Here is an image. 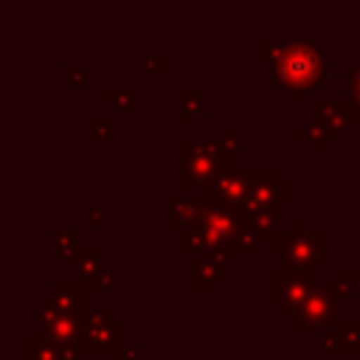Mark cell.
<instances>
[{"label": "cell", "instance_id": "obj_1", "mask_svg": "<svg viewBox=\"0 0 360 360\" xmlns=\"http://www.w3.org/2000/svg\"><path fill=\"white\" fill-rule=\"evenodd\" d=\"M332 53L318 48L315 39H284L278 56L270 65L267 82L273 87L292 90L298 101H309L307 93L326 76Z\"/></svg>", "mask_w": 360, "mask_h": 360}, {"label": "cell", "instance_id": "obj_2", "mask_svg": "<svg viewBox=\"0 0 360 360\" xmlns=\"http://www.w3.org/2000/svg\"><path fill=\"white\" fill-rule=\"evenodd\" d=\"M270 256H278L284 267L304 270H329L332 267V231L309 228L307 217H295L290 231H278L270 245Z\"/></svg>", "mask_w": 360, "mask_h": 360}, {"label": "cell", "instance_id": "obj_3", "mask_svg": "<svg viewBox=\"0 0 360 360\" xmlns=\"http://www.w3.org/2000/svg\"><path fill=\"white\" fill-rule=\"evenodd\" d=\"M76 349L82 357L118 360L129 349V323L124 318H118L112 307H90Z\"/></svg>", "mask_w": 360, "mask_h": 360}, {"label": "cell", "instance_id": "obj_4", "mask_svg": "<svg viewBox=\"0 0 360 360\" xmlns=\"http://www.w3.org/2000/svg\"><path fill=\"white\" fill-rule=\"evenodd\" d=\"M321 284V270L304 267H270L267 270V304L278 307L287 321H292L295 309L307 301V295Z\"/></svg>", "mask_w": 360, "mask_h": 360}, {"label": "cell", "instance_id": "obj_5", "mask_svg": "<svg viewBox=\"0 0 360 360\" xmlns=\"http://www.w3.org/2000/svg\"><path fill=\"white\" fill-rule=\"evenodd\" d=\"M177 172H180V191L194 194L202 191L222 169L225 160L217 149V143H205V141H180L177 146Z\"/></svg>", "mask_w": 360, "mask_h": 360}, {"label": "cell", "instance_id": "obj_6", "mask_svg": "<svg viewBox=\"0 0 360 360\" xmlns=\"http://www.w3.org/2000/svg\"><path fill=\"white\" fill-rule=\"evenodd\" d=\"M340 323H343V290L335 281H321L292 315V326L298 332H315V329L329 332Z\"/></svg>", "mask_w": 360, "mask_h": 360}, {"label": "cell", "instance_id": "obj_7", "mask_svg": "<svg viewBox=\"0 0 360 360\" xmlns=\"http://www.w3.org/2000/svg\"><path fill=\"white\" fill-rule=\"evenodd\" d=\"M295 197V183L284 177L281 166H253L248 169V202L239 217L256 208H284Z\"/></svg>", "mask_w": 360, "mask_h": 360}, {"label": "cell", "instance_id": "obj_8", "mask_svg": "<svg viewBox=\"0 0 360 360\" xmlns=\"http://www.w3.org/2000/svg\"><path fill=\"white\" fill-rule=\"evenodd\" d=\"M84 321H87L84 312L56 309V307H51L42 295H39V301H37V323H39V332H42L51 343H56V346L76 349V346H79V338H82V329H84Z\"/></svg>", "mask_w": 360, "mask_h": 360}, {"label": "cell", "instance_id": "obj_9", "mask_svg": "<svg viewBox=\"0 0 360 360\" xmlns=\"http://www.w3.org/2000/svg\"><path fill=\"white\" fill-rule=\"evenodd\" d=\"M202 191L214 202L242 214V208L248 202V169L245 166H225Z\"/></svg>", "mask_w": 360, "mask_h": 360}, {"label": "cell", "instance_id": "obj_10", "mask_svg": "<svg viewBox=\"0 0 360 360\" xmlns=\"http://www.w3.org/2000/svg\"><path fill=\"white\" fill-rule=\"evenodd\" d=\"M231 278V256L228 253H202L194 259L191 290L197 295H211Z\"/></svg>", "mask_w": 360, "mask_h": 360}, {"label": "cell", "instance_id": "obj_11", "mask_svg": "<svg viewBox=\"0 0 360 360\" xmlns=\"http://www.w3.org/2000/svg\"><path fill=\"white\" fill-rule=\"evenodd\" d=\"M307 124L326 129L335 141H343L346 129H349V121H346V112H343L340 101H315V98H309L307 101Z\"/></svg>", "mask_w": 360, "mask_h": 360}, {"label": "cell", "instance_id": "obj_12", "mask_svg": "<svg viewBox=\"0 0 360 360\" xmlns=\"http://www.w3.org/2000/svg\"><path fill=\"white\" fill-rule=\"evenodd\" d=\"M200 205H202L200 191H194V194H186L180 188L166 191V219H169V228H174V231L188 228L194 222V217L200 214Z\"/></svg>", "mask_w": 360, "mask_h": 360}, {"label": "cell", "instance_id": "obj_13", "mask_svg": "<svg viewBox=\"0 0 360 360\" xmlns=\"http://www.w3.org/2000/svg\"><path fill=\"white\" fill-rule=\"evenodd\" d=\"M65 267L76 270V278L79 281H90L101 270V242H82L65 259Z\"/></svg>", "mask_w": 360, "mask_h": 360}, {"label": "cell", "instance_id": "obj_14", "mask_svg": "<svg viewBox=\"0 0 360 360\" xmlns=\"http://www.w3.org/2000/svg\"><path fill=\"white\" fill-rule=\"evenodd\" d=\"M79 349L56 346L51 343L42 332H28L25 335V360H79Z\"/></svg>", "mask_w": 360, "mask_h": 360}, {"label": "cell", "instance_id": "obj_15", "mask_svg": "<svg viewBox=\"0 0 360 360\" xmlns=\"http://www.w3.org/2000/svg\"><path fill=\"white\" fill-rule=\"evenodd\" d=\"M318 352H321V357H354L360 352V346L352 338V332L340 323V326L323 332V338L318 343Z\"/></svg>", "mask_w": 360, "mask_h": 360}, {"label": "cell", "instance_id": "obj_16", "mask_svg": "<svg viewBox=\"0 0 360 360\" xmlns=\"http://www.w3.org/2000/svg\"><path fill=\"white\" fill-rule=\"evenodd\" d=\"M225 166H242V155H245V135L239 127H219L217 138H214Z\"/></svg>", "mask_w": 360, "mask_h": 360}, {"label": "cell", "instance_id": "obj_17", "mask_svg": "<svg viewBox=\"0 0 360 360\" xmlns=\"http://www.w3.org/2000/svg\"><path fill=\"white\" fill-rule=\"evenodd\" d=\"M202 110H205V90H200V87H183L177 93V124L183 129H188Z\"/></svg>", "mask_w": 360, "mask_h": 360}, {"label": "cell", "instance_id": "obj_18", "mask_svg": "<svg viewBox=\"0 0 360 360\" xmlns=\"http://www.w3.org/2000/svg\"><path fill=\"white\" fill-rule=\"evenodd\" d=\"M104 101H112L121 112H129V115H138L141 112V90L138 87H129V90H115V87H107L101 93Z\"/></svg>", "mask_w": 360, "mask_h": 360}, {"label": "cell", "instance_id": "obj_19", "mask_svg": "<svg viewBox=\"0 0 360 360\" xmlns=\"http://www.w3.org/2000/svg\"><path fill=\"white\" fill-rule=\"evenodd\" d=\"M169 53L166 51H143L141 53V73L143 76H166Z\"/></svg>", "mask_w": 360, "mask_h": 360}, {"label": "cell", "instance_id": "obj_20", "mask_svg": "<svg viewBox=\"0 0 360 360\" xmlns=\"http://www.w3.org/2000/svg\"><path fill=\"white\" fill-rule=\"evenodd\" d=\"M281 42L284 39H278V37H259L256 39V45H253V53H256V62H262V65H273V59L278 56V51H281Z\"/></svg>", "mask_w": 360, "mask_h": 360}, {"label": "cell", "instance_id": "obj_21", "mask_svg": "<svg viewBox=\"0 0 360 360\" xmlns=\"http://www.w3.org/2000/svg\"><path fill=\"white\" fill-rule=\"evenodd\" d=\"M93 138H115V115L112 112H93L87 118Z\"/></svg>", "mask_w": 360, "mask_h": 360}, {"label": "cell", "instance_id": "obj_22", "mask_svg": "<svg viewBox=\"0 0 360 360\" xmlns=\"http://www.w3.org/2000/svg\"><path fill=\"white\" fill-rule=\"evenodd\" d=\"M51 245H53V250H56L62 259H68V256L82 245V239H79L76 231H70V228L65 231V228H62V231H53V233H51Z\"/></svg>", "mask_w": 360, "mask_h": 360}, {"label": "cell", "instance_id": "obj_23", "mask_svg": "<svg viewBox=\"0 0 360 360\" xmlns=\"http://www.w3.org/2000/svg\"><path fill=\"white\" fill-rule=\"evenodd\" d=\"M346 79H349V93H346V104H352L354 110H360V65L349 62L346 65Z\"/></svg>", "mask_w": 360, "mask_h": 360}, {"label": "cell", "instance_id": "obj_24", "mask_svg": "<svg viewBox=\"0 0 360 360\" xmlns=\"http://www.w3.org/2000/svg\"><path fill=\"white\" fill-rule=\"evenodd\" d=\"M87 284H90L93 292H110V290L115 287V270H112V267H101Z\"/></svg>", "mask_w": 360, "mask_h": 360}, {"label": "cell", "instance_id": "obj_25", "mask_svg": "<svg viewBox=\"0 0 360 360\" xmlns=\"http://www.w3.org/2000/svg\"><path fill=\"white\" fill-rule=\"evenodd\" d=\"M357 273H360V270H354V267H338V270L332 273V281H335L343 292H354V290H357Z\"/></svg>", "mask_w": 360, "mask_h": 360}, {"label": "cell", "instance_id": "obj_26", "mask_svg": "<svg viewBox=\"0 0 360 360\" xmlns=\"http://www.w3.org/2000/svg\"><path fill=\"white\" fill-rule=\"evenodd\" d=\"M62 76H65V82L73 84V87L87 84V68H84V65H65Z\"/></svg>", "mask_w": 360, "mask_h": 360}, {"label": "cell", "instance_id": "obj_27", "mask_svg": "<svg viewBox=\"0 0 360 360\" xmlns=\"http://www.w3.org/2000/svg\"><path fill=\"white\" fill-rule=\"evenodd\" d=\"M343 326L352 332V338H354L357 346H360V315H357V318H343Z\"/></svg>", "mask_w": 360, "mask_h": 360}, {"label": "cell", "instance_id": "obj_28", "mask_svg": "<svg viewBox=\"0 0 360 360\" xmlns=\"http://www.w3.org/2000/svg\"><path fill=\"white\" fill-rule=\"evenodd\" d=\"M101 217H104V214H101V205H90V208H87V219H90L96 228L101 225Z\"/></svg>", "mask_w": 360, "mask_h": 360}, {"label": "cell", "instance_id": "obj_29", "mask_svg": "<svg viewBox=\"0 0 360 360\" xmlns=\"http://www.w3.org/2000/svg\"><path fill=\"white\" fill-rule=\"evenodd\" d=\"M118 360H141V346H138V343H129V349H127Z\"/></svg>", "mask_w": 360, "mask_h": 360}, {"label": "cell", "instance_id": "obj_30", "mask_svg": "<svg viewBox=\"0 0 360 360\" xmlns=\"http://www.w3.org/2000/svg\"><path fill=\"white\" fill-rule=\"evenodd\" d=\"M354 295H357V301H360V273H357V290H354Z\"/></svg>", "mask_w": 360, "mask_h": 360}, {"label": "cell", "instance_id": "obj_31", "mask_svg": "<svg viewBox=\"0 0 360 360\" xmlns=\"http://www.w3.org/2000/svg\"><path fill=\"white\" fill-rule=\"evenodd\" d=\"M180 360H197V357H180Z\"/></svg>", "mask_w": 360, "mask_h": 360}, {"label": "cell", "instance_id": "obj_32", "mask_svg": "<svg viewBox=\"0 0 360 360\" xmlns=\"http://www.w3.org/2000/svg\"><path fill=\"white\" fill-rule=\"evenodd\" d=\"M357 315H360V301H357Z\"/></svg>", "mask_w": 360, "mask_h": 360}, {"label": "cell", "instance_id": "obj_33", "mask_svg": "<svg viewBox=\"0 0 360 360\" xmlns=\"http://www.w3.org/2000/svg\"><path fill=\"white\" fill-rule=\"evenodd\" d=\"M357 48H360V39H357Z\"/></svg>", "mask_w": 360, "mask_h": 360}]
</instances>
